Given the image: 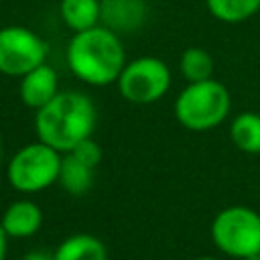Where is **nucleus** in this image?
Listing matches in <instances>:
<instances>
[{
	"label": "nucleus",
	"mask_w": 260,
	"mask_h": 260,
	"mask_svg": "<svg viewBox=\"0 0 260 260\" xmlns=\"http://www.w3.org/2000/svg\"><path fill=\"white\" fill-rule=\"evenodd\" d=\"M98 110L91 98L77 89L59 91L47 106L35 112L37 140L65 154L93 134Z\"/></svg>",
	"instance_id": "nucleus-1"
},
{
	"label": "nucleus",
	"mask_w": 260,
	"mask_h": 260,
	"mask_svg": "<svg viewBox=\"0 0 260 260\" xmlns=\"http://www.w3.org/2000/svg\"><path fill=\"white\" fill-rule=\"evenodd\" d=\"M65 59L77 79L95 87L116 83L124 65L128 63L122 37L104 24L73 32Z\"/></svg>",
	"instance_id": "nucleus-2"
},
{
	"label": "nucleus",
	"mask_w": 260,
	"mask_h": 260,
	"mask_svg": "<svg viewBox=\"0 0 260 260\" xmlns=\"http://www.w3.org/2000/svg\"><path fill=\"white\" fill-rule=\"evenodd\" d=\"M232 110L228 87L217 79L187 83L175 100L177 122L191 132H207L217 128Z\"/></svg>",
	"instance_id": "nucleus-3"
},
{
	"label": "nucleus",
	"mask_w": 260,
	"mask_h": 260,
	"mask_svg": "<svg viewBox=\"0 0 260 260\" xmlns=\"http://www.w3.org/2000/svg\"><path fill=\"white\" fill-rule=\"evenodd\" d=\"M215 248L232 258H248L260 252V213L246 205H230L211 221Z\"/></svg>",
	"instance_id": "nucleus-4"
},
{
	"label": "nucleus",
	"mask_w": 260,
	"mask_h": 260,
	"mask_svg": "<svg viewBox=\"0 0 260 260\" xmlns=\"http://www.w3.org/2000/svg\"><path fill=\"white\" fill-rule=\"evenodd\" d=\"M61 152L37 140L18 148L8 162V183L18 193H39L57 183Z\"/></svg>",
	"instance_id": "nucleus-5"
},
{
	"label": "nucleus",
	"mask_w": 260,
	"mask_h": 260,
	"mask_svg": "<svg viewBox=\"0 0 260 260\" xmlns=\"http://www.w3.org/2000/svg\"><path fill=\"white\" fill-rule=\"evenodd\" d=\"M116 85L126 102L148 106L162 100L171 89V69L162 59L144 55L124 65Z\"/></svg>",
	"instance_id": "nucleus-6"
},
{
	"label": "nucleus",
	"mask_w": 260,
	"mask_h": 260,
	"mask_svg": "<svg viewBox=\"0 0 260 260\" xmlns=\"http://www.w3.org/2000/svg\"><path fill=\"white\" fill-rule=\"evenodd\" d=\"M47 43L28 26L10 24L0 28V73L22 77L30 69L47 63Z\"/></svg>",
	"instance_id": "nucleus-7"
},
{
	"label": "nucleus",
	"mask_w": 260,
	"mask_h": 260,
	"mask_svg": "<svg viewBox=\"0 0 260 260\" xmlns=\"http://www.w3.org/2000/svg\"><path fill=\"white\" fill-rule=\"evenodd\" d=\"M59 91H61L59 75H57L55 67H51L49 63H43V65L30 69L28 73H24L20 77V83H18L20 102L35 112L41 110L43 106H47Z\"/></svg>",
	"instance_id": "nucleus-8"
},
{
	"label": "nucleus",
	"mask_w": 260,
	"mask_h": 260,
	"mask_svg": "<svg viewBox=\"0 0 260 260\" xmlns=\"http://www.w3.org/2000/svg\"><path fill=\"white\" fill-rule=\"evenodd\" d=\"M102 2V20L106 28L116 35H128L138 30L148 14L144 0H100Z\"/></svg>",
	"instance_id": "nucleus-9"
},
{
	"label": "nucleus",
	"mask_w": 260,
	"mask_h": 260,
	"mask_svg": "<svg viewBox=\"0 0 260 260\" xmlns=\"http://www.w3.org/2000/svg\"><path fill=\"white\" fill-rule=\"evenodd\" d=\"M0 223L8 238H30L43 225V209L30 199H16L4 209Z\"/></svg>",
	"instance_id": "nucleus-10"
},
{
	"label": "nucleus",
	"mask_w": 260,
	"mask_h": 260,
	"mask_svg": "<svg viewBox=\"0 0 260 260\" xmlns=\"http://www.w3.org/2000/svg\"><path fill=\"white\" fill-rule=\"evenodd\" d=\"M53 260H108V248L98 236L73 234L57 246Z\"/></svg>",
	"instance_id": "nucleus-11"
},
{
	"label": "nucleus",
	"mask_w": 260,
	"mask_h": 260,
	"mask_svg": "<svg viewBox=\"0 0 260 260\" xmlns=\"http://www.w3.org/2000/svg\"><path fill=\"white\" fill-rule=\"evenodd\" d=\"M59 14L67 28L81 32L93 28L102 20V2L100 0H61Z\"/></svg>",
	"instance_id": "nucleus-12"
},
{
	"label": "nucleus",
	"mask_w": 260,
	"mask_h": 260,
	"mask_svg": "<svg viewBox=\"0 0 260 260\" xmlns=\"http://www.w3.org/2000/svg\"><path fill=\"white\" fill-rule=\"evenodd\" d=\"M93 171L91 167H87L85 162H81L77 156H73L71 152H65L61 156V167H59V179L57 183L61 185V189L69 195H83L91 189L93 185Z\"/></svg>",
	"instance_id": "nucleus-13"
},
{
	"label": "nucleus",
	"mask_w": 260,
	"mask_h": 260,
	"mask_svg": "<svg viewBox=\"0 0 260 260\" xmlns=\"http://www.w3.org/2000/svg\"><path fill=\"white\" fill-rule=\"evenodd\" d=\"M230 140L246 154H260V114L240 112L230 124Z\"/></svg>",
	"instance_id": "nucleus-14"
},
{
	"label": "nucleus",
	"mask_w": 260,
	"mask_h": 260,
	"mask_svg": "<svg viewBox=\"0 0 260 260\" xmlns=\"http://www.w3.org/2000/svg\"><path fill=\"white\" fill-rule=\"evenodd\" d=\"M179 71L187 83H197L213 77V57L201 47H189L181 53Z\"/></svg>",
	"instance_id": "nucleus-15"
},
{
	"label": "nucleus",
	"mask_w": 260,
	"mask_h": 260,
	"mask_svg": "<svg viewBox=\"0 0 260 260\" xmlns=\"http://www.w3.org/2000/svg\"><path fill=\"white\" fill-rule=\"evenodd\" d=\"M205 6L213 18L236 24L252 18L260 10V0H205Z\"/></svg>",
	"instance_id": "nucleus-16"
},
{
	"label": "nucleus",
	"mask_w": 260,
	"mask_h": 260,
	"mask_svg": "<svg viewBox=\"0 0 260 260\" xmlns=\"http://www.w3.org/2000/svg\"><path fill=\"white\" fill-rule=\"evenodd\" d=\"M71 154L77 156L81 162H85V165L91 167V169H95V167L102 162V156H104L102 146H100L91 136L85 138V140H81V142L71 150Z\"/></svg>",
	"instance_id": "nucleus-17"
},
{
	"label": "nucleus",
	"mask_w": 260,
	"mask_h": 260,
	"mask_svg": "<svg viewBox=\"0 0 260 260\" xmlns=\"http://www.w3.org/2000/svg\"><path fill=\"white\" fill-rule=\"evenodd\" d=\"M22 260H53V252H47V250H30L28 254L22 256Z\"/></svg>",
	"instance_id": "nucleus-18"
},
{
	"label": "nucleus",
	"mask_w": 260,
	"mask_h": 260,
	"mask_svg": "<svg viewBox=\"0 0 260 260\" xmlns=\"http://www.w3.org/2000/svg\"><path fill=\"white\" fill-rule=\"evenodd\" d=\"M6 252H8V236L0 223V260H6Z\"/></svg>",
	"instance_id": "nucleus-19"
},
{
	"label": "nucleus",
	"mask_w": 260,
	"mask_h": 260,
	"mask_svg": "<svg viewBox=\"0 0 260 260\" xmlns=\"http://www.w3.org/2000/svg\"><path fill=\"white\" fill-rule=\"evenodd\" d=\"M242 260H260V252H258V254H252V256H248V258H242Z\"/></svg>",
	"instance_id": "nucleus-20"
},
{
	"label": "nucleus",
	"mask_w": 260,
	"mask_h": 260,
	"mask_svg": "<svg viewBox=\"0 0 260 260\" xmlns=\"http://www.w3.org/2000/svg\"><path fill=\"white\" fill-rule=\"evenodd\" d=\"M2 156H4V150H2V138H0V167H2Z\"/></svg>",
	"instance_id": "nucleus-21"
},
{
	"label": "nucleus",
	"mask_w": 260,
	"mask_h": 260,
	"mask_svg": "<svg viewBox=\"0 0 260 260\" xmlns=\"http://www.w3.org/2000/svg\"><path fill=\"white\" fill-rule=\"evenodd\" d=\"M195 260H217V258H211V256H201V258H195Z\"/></svg>",
	"instance_id": "nucleus-22"
}]
</instances>
